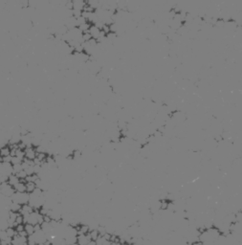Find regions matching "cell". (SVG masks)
Returning <instances> with one entry per match:
<instances>
[{
	"label": "cell",
	"instance_id": "18",
	"mask_svg": "<svg viewBox=\"0 0 242 245\" xmlns=\"http://www.w3.org/2000/svg\"><path fill=\"white\" fill-rule=\"evenodd\" d=\"M15 231H17V233H20V232L24 231V224H19V225H17V226L14 227Z\"/></svg>",
	"mask_w": 242,
	"mask_h": 245
},
{
	"label": "cell",
	"instance_id": "20",
	"mask_svg": "<svg viewBox=\"0 0 242 245\" xmlns=\"http://www.w3.org/2000/svg\"><path fill=\"white\" fill-rule=\"evenodd\" d=\"M110 245H122L120 242H111Z\"/></svg>",
	"mask_w": 242,
	"mask_h": 245
},
{
	"label": "cell",
	"instance_id": "4",
	"mask_svg": "<svg viewBox=\"0 0 242 245\" xmlns=\"http://www.w3.org/2000/svg\"><path fill=\"white\" fill-rule=\"evenodd\" d=\"M90 237L89 235H78L77 236V243L79 245H87V243L90 241Z\"/></svg>",
	"mask_w": 242,
	"mask_h": 245
},
{
	"label": "cell",
	"instance_id": "14",
	"mask_svg": "<svg viewBox=\"0 0 242 245\" xmlns=\"http://www.w3.org/2000/svg\"><path fill=\"white\" fill-rule=\"evenodd\" d=\"M19 224H25V221H24L23 215L18 212L17 215V218H15V226H17V225H19Z\"/></svg>",
	"mask_w": 242,
	"mask_h": 245
},
{
	"label": "cell",
	"instance_id": "19",
	"mask_svg": "<svg viewBox=\"0 0 242 245\" xmlns=\"http://www.w3.org/2000/svg\"><path fill=\"white\" fill-rule=\"evenodd\" d=\"M87 245H97V243H96V241L90 240V241H89V242L87 243Z\"/></svg>",
	"mask_w": 242,
	"mask_h": 245
},
{
	"label": "cell",
	"instance_id": "9",
	"mask_svg": "<svg viewBox=\"0 0 242 245\" xmlns=\"http://www.w3.org/2000/svg\"><path fill=\"white\" fill-rule=\"evenodd\" d=\"M24 231L27 233L28 237L32 236V235H34V225L29 224V223H25L24 224Z\"/></svg>",
	"mask_w": 242,
	"mask_h": 245
},
{
	"label": "cell",
	"instance_id": "2",
	"mask_svg": "<svg viewBox=\"0 0 242 245\" xmlns=\"http://www.w3.org/2000/svg\"><path fill=\"white\" fill-rule=\"evenodd\" d=\"M24 152H25V158H27V159L32 160V161H33L37 156L36 149H34V147H33V146L27 147L26 149H25Z\"/></svg>",
	"mask_w": 242,
	"mask_h": 245
},
{
	"label": "cell",
	"instance_id": "8",
	"mask_svg": "<svg viewBox=\"0 0 242 245\" xmlns=\"http://www.w3.org/2000/svg\"><path fill=\"white\" fill-rule=\"evenodd\" d=\"M89 237H90V239L91 240H94V241H96L99 237H100V234H99V231H98V229H91L90 231H89Z\"/></svg>",
	"mask_w": 242,
	"mask_h": 245
},
{
	"label": "cell",
	"instance_id": "7",
	"mask_svg": "<svg viewBox=\"0 0 242 245\" xmlns=\"http://www.w3.org/2000/svg\"><path fill=\"white\" fill-rule=\"evenodd\" d=\"M11 155V149L8 145L0 147V157H6Z\"/></svg>",
	"mask_w": 242,
	"mask_h": 245
},
{
	"label": "cell",
	"instance_id": "17",
	"mask_svg": "<svg viewBox=\"0 0 242 245\" xmlns=\"http://www.w3.org/2000/svg\"><path fill=\"white\" fill-rule=\"evenodd\" d=\"M21 163H22V161H21L20 159H18L17 157H15V156H12V160H11L12 166L17 165V164H21Z\"/></svg>",
	"mask_w": 242,
	"mask_h": 245
},
{
	"label": "cell",
	"instance_id": "12",
	"mask_svg": "<svg viewBox=\"0 0 242 245\" xmlns=\"http://www.w3.org/2000/svg\"><path fill=\"white\" fill-rule=\"evenodd\" d=\"M37 188V185L36 183H33V182H26V192L28 193H32L34 189Z\"/></svg>",
	"mask_w": 242,
	"mask_h": 245
},
{
	"label": "cell",
	"instance_id": "16",
	"mask_svg": "<svg viewBox=\"0 0 242 245\" xmlns=\"http://www.w3.org/2000/svg\"><path fill=\"white\" fill-rule=\"evenodd\" d=\"M21 170H23L21 164H17V165L12 166V173H14V174H17V173L21 172Z\"/></svg>",
	"mask_w": 242,
	"mask_h": 245
},
{
	"label": "cell",
	"instance_id": "6",
	"mask_svg": "<svg viewBox=\"0 0 242 245\" xmlns=\"http://www.w3.org/2000/svg\"><path fill=\"white\" fill-rule=\"evenodd\" d=\"M15 192H26V183L19 182L14 187Z\"/></svg>",
	"mask_w": 242,
	"mask_h": 245
},
{
	"label": "cell",
	"instance_id": "15",
	"mask_svg": "<svg viewBox=\"0 0 242 245\" xmlns=\"http://www.w3.org/2000/svg\"><path fill=\"white\" fill-rule=\"evenodd\" d=\"M81 38H82V41H84V42H88L89 40L92 39V37H91V35L89 32H85V33H82Z\"/></svg>",
	"mask_w": 242,
	"mask_h": 245
},
{
	"label": "cell",
	"instance_id": "5",
	"mask_svg": "<svg viewBox=\"0 0 242 245\" xmlns=\"http://www.w3.org/2000/svg\"><path fill=\"white\" fill-rule=\"evenodd\" d=\"M20 182V179L18 178V177L15 175V174H11L10 176L8 177V180H7V183L9 184V185H11L12 187H14L17 184H18Z\"/></svg>",
	"mask_w": 242,
	"mask_h": 245
},
{
	"label": "cell",
	"instance_id": "1",
	"mask_svg": "<svg viewBox=\"0 0 242 245\" xmlns=\"http://www.w3.org/2000/svg\"><path fill=\"white\" fill-rule=\"evenodd\" d=\"M0 192L1 194L5 197H12V194L15 192L14 187H12L11 185H9L7 182H4L1 184V188H0Z\"/></svg>",
	"mask_w": 242,
	"mask_h": 245
},
{
	"label": "cell",
	"instance_id": "3",
	"mask_svg": "<svg viewBox=\"0 0 242 245\" xmlns=\"http://www.w3.org/2000/svg\"><path fill=\"white\" fill-rule=\"evenodd\" d=\"M34 210V208L32 207V206L28 203V204H24V205H22V207H21V210L19 212V214H21L22 215H23V217L25 218L26 217H28L30 214H32Z\"/></svg>",
	"mask_w": 242,
	"mask_h": 245
},
{
	"label": "cell",
	"instance_id": "11",
	"mask_svg": "<svg viewBox=\"0 0 242 245\" xmlns=\"http://www.w3.org/2000/svg\"><path fill=\"white\" fill-rule=\"evenodd\" d=\"M21 207H22V205L20 204H18V203H15V202H12V204L10 205V211L12 212H19L20 210H21Z\"/></svg>",
	"mask_w": 242,
	"mask_h": 245
},
{
	"label": "cell",
	"instance_id": "13",
	"mask_svg": "<svg viewBox=\"0 0 242 245\" xmlns=\"http://www.w3.org/2000/svg\"><path fill=\"white\" fill-rule=\"evenodd\" d=\"M39 179V177L36 173H34V174L32 175H28L26 178H25V181L26 182H33V183H36L37 180Z\"/></svg>",
	"mask_w": 242,
	"mask_h": 245
},
{
	"label": "cell",
	"instance_id": "10",
	"mask_svg": "<svg viewBox=\"0 0 242 245\" xmlns=\"http://www.w3.org/2000/svg\"><path fill=\"white\" fill-rule=\"evenodd\" d=\"M5 232H6V235H7V237H11V238H14L17 235V231H15V229L12 228V227H8L5 230Z\"/></svg>",
	"mask_w": 242,
	"mask_h": 245
}]
</instances>
